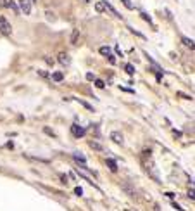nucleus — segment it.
Segmentation results:
<instances>
[{"mask_svg":"<svg viewBox=\"0 0 195 211\" xmlns=\"http://www.w3.org/2000/svg\"><path fill=\"white\" fill-rule=\"evenodd\" d=\"M145 168H147V171H149V175L156 180V182H161V177H159V171H157V168H156V165L152 163V161H147L145 163Z\"/></svg>","mask_w":195,"mask_h":211,"instance_id":"1","label":"nucleus"},{"mask_svg":"<svg viewBox=\"0 0 195 211\" xmlns=\"http://www.w3.org/2000/svg\"><path fill=\"white\" fill-rule=\"evenodd\" d=\"M0 33L5 35V36H9V35L12 33V26H10V23H9L3 16H0Z\"/></svg>","mask_w":195,"mask_h":211,"instance_id":"2","label":"nucleus"},{"mask_svg":"<svg viewBox=\"0 0 195 211\" xmlns=\"http://www.w3.org/2000/svg\"><path fill=\"white\" fill-rule=\"evenodd\" d=\"M71 132H73V135H74L76 139H79V137H83V135L86 133V130H85L83 126H79V125H73V126H71Z\"/></svg>","mask_w":195,"mask_h":211,"instance_id":"3","label":"nucleus"},{"mask_svg":"<svg viewBox=\"0 0 195 211\" xmlns=\"http://www.w3.org/2000/svg\"><path fill=\"white\" fill-rule=\"evenodd\" d=\"M59 62H60L64 68L69 66V64H71V55H69L67 52H60V54H59Z\"/></svg>","mask_w":195,"mask_h":211,"instance_id":"4","label":"nucleus"},{"mask_svg":"<svg viewBox=\"0 0 195 211\" xmlns=\"http://www.w3.org/2000/svg\"><path fill=\"white\" fill-rule=\"evenodd\" d=\"M19 7L24 14H31V0H19Z\"/></svg>","mask_w":195,"mask_h":211,"instance_id":"5","label":"nucleus"},{"mask_svg":"<svg viewBox=\"0 0 195 211\" xmlns=\"http://www.w3.org/2000/svg\"><path fill=\"white\" fill-rule=\"evenodd\" d=\"M111 139H112V142H116V144H119V145L124 144V137H123L121 132H112V133H111Z\"/></svg>","mask_w":195,"mask_h":211,"instance_id":"6","label":"nucleus"},{"mask_svg":"<svg viewBox=\"0 0 195 211\" xmlns=\"http://www.w3.org/2000/svg\"><path fill=\"white\" fill-rule=\"evenodd\" d=\"M88 145H90L93 151H99V152H102V151H104V145H102L100 142H97V140H90V142H88Z\"/></svg>","mask_w":195,"mask_h":211,"instance_id":"7","label":"nucleus"},{"mask_svg":"<svg viewBox=\"0 0 195 211\" xmlns=\"http://www.w3.org/2000/svg\"><path fill=\"white\" fill-rule=\"evenodd\" d=\"M102 3H104V9H107L109 12H112V14H114L116 17H121V14H119V12H118V10H116V9H114V7L111 5V3H109L107 0H105V2H102Z\"/></svg>","mask_w":195,"mask_h":211,"instance_id":"8","label":"nucleus"},{"mask_svg":"<svg viewBox=\"0 0 195 211\" xmlns=\"http://www.w3.org/2000/svg\"><path fill=\"white\" fill-rule=\"evenodd\" d=\"M45 17H47L48 23H55V19H57L55 12H52V10H45Z\"/></svg>","mask_w":195,"mask_h":211,"instance_id":"9","label":"nucleus"},{"mask_svg":"<svg viewBox=\"0 0 195 211\" xmlns=\"http://www.w3.org/2000/svg\"><path fill=\"white\" fill-rule=\"evenodd\" d=\"M3 5H7V7H10V9H12V10H14L16 14H19V7H17V5H16V3H14L12 0H3Z\"/></svg>","mask_w":195,"mask_h":211,"instance_id":"10","label":"nucleus"},{"mask_svg":"<svg viewBox=\"0 0 195 211\" xmlns=\"http://www.w3.org/2000/svg\"><path fill=\"white\" fill-rule=\"evenodd\" d=\"M52 80L59 83V81H62V80H64V74H62L60 71H55V73H52Z\"/></svg>","mask_w":195,"mask_h":211,"instance_id":"11","label":"nucleus"},{"mask_svg":"<svg viewBox=\"0 0 195 211\" xmlns=\"http://www.w3.org/2000/svg\"><path fill=\"white\" fill-rule=\"evenodd\" d=\"M107 166H109V170H111V171H114V173L118 171V165H116V161H114V159H107Z\"/></svg>","mask_w":195,"mask_h":211,"instance_id":"12","label":"nucleus"},{"mask_svg":"<svg viewBox=\"0 0 195 211\" xmlns=\"http://www.w3.org/2000/svg\"><path fill=\"white\" fill-rule=\"evenodd\" d=\"M78 36H79V29H73V33H71V43H78Z\"/></svg>","mask_w":195,"mask_h":211,"instance_id":"13","label":"nucleus"},{"mask_svg":"<svg viewBox=\"0 0 195 211\" xmlns=\"http://www.w3.org/2000/svg\"><path fill=\"white\" fill-rule=\"evenodd\" d=\"M181 42H183V43H185L187 47L194 48V40H192V38H188V36H183V38H181Z\"/></svg>","mask_w":195,"mask_h":211,"instance_id":"14","label":"nucleus"},{"mask_svg":"<svg viewBox=\"0 0 195 211\" xmlns=\"http://www.w3.org/2000/svg\"><path fill=\"white\" fill-rule=\"evenodd\" d=\"M100 54L105 55V57H111V55H112V52H111L109 47H100Z\"/></svg>","mask_w":195,"mask_h":211,"instance_id":"15","label":"nucleus"},{"mask_svg":"<svg viewBox=\"0 0 195 211\" xmlns=\"http://www.w3.org/2000/svg\"><path fill=\"white\" fill-rule=\"evenodd\" d=\"M74 159H76V161H81V165H83V168H85V163H86V159H85V156H83V154H79V152H74Z\"/></svg>","mask_w":195,"mask_h":211,"instance_id":"16","label":"nucleus"},{"mask_svg":"<svg viewBox=\"0 0 195 211\" xmlns=\"http://www.w3.org/2000/svg\"><path fill=\"white\" fill-rule=\"evenodd\" d=\"M124 69H126V73H128V74H135V66H133V64H126V68H124Z\"/></svg>","mask_w":195,"mask_h":211,"instance_id":"17","label":"nucleus"},{"mask_svg":"<svg viewBox=\"0 0 195 211\" xmlns=\"http://www.w3.org/2000/svg\"><path fill=\"white\" fill-rule=\"evenodd\" d=\"M121 3H123V5H124L126 9H130V10H131V9H135V5H133V3H131L130 0H121Z\"/></svg>","mask_w":195,"mask_h":211,"instance_id":"18","label":"nucleus"},{"mask_svg":"<svg viewBox=\"0 0 195 211\" xmlns=\"http://www.w3.org/2000/svg\"><path fill=\"white\" fill-rule=\"evenodd\" d=\"M79 104H81L83 107H86L88 111H95V109H93V106H90V104H88V102H85V100H79Z\"/></svg>","mask_w":195,"mask_h":211,"instance_id":"19","label":"nucleus"},{"mask_svg":"<svg viewBox=\"0 0 195 211\" xmlns=\"http://www.w3.org/2000/svg\"><path fill=\"white\" fill-rule=\"evenodd\" d=\"M95 10H97V12H102V10H104V3H102V2H97V3H95Z\"/></svg>","mask_w":195,"mask_h":211,"instance_id":"20","label":"nucleus"},{"mask_svg":"<svg viewBox=\"0 0 195 211\" xmlns=\"http://www.w3.org/2000/svg\"><path fill=\"white\" fill-rule=\"evenodd\" d=\"M95 87H99V88H104V87H105V83H104L102 80H95Z\"/></svg>","mask_w":195,"mask_h":211,"instance_id":"21","label":"nucleus"},{"mask_svg":"<svg viewBox=\"0 0 195 211\" xmlns=\"http://www.w3.org/2000/svg\"><path fill=\"white\" fill-rule=\"evenodd\" d=\"M142 17H143L145 21H149V23L152 24V19H150V16H149V14H145V12H142Z\"/></svg>","mask_w":195,"mask_h":211,"instance_id":"22","label":"nucleus"},{"mask_svg":"<svg viewBox=\"0 0 195 211\" xmlns=\"http://www.w3.org/2000/svg\"><path fill=\"white\" fill-rule=\"evenodd\" d=\"M178 95H180V97H183V99H187V100H192V97H190V95H187V94H181V92H178Z\"/></svg>","mask_w":195,"mask_h":211,"instance_id":"23","label":"nucleus"},{"mask_svg":"<svg viewBox=\"0 0 195 211\" xmlns=\"http://www.w3.org/2000/svg\"><path fill=\"white\" fill-rule=\"evenodd\" d=\"M74 192H76L78 196H81V194H83V189H81V187H76V189H74Z\"/></svg>","mask_w":195,"mask_h":211,"instance_id":"24","label":"nucleus"},{"mask_svg":"<svg viewBox=\"0 0 195 211\" xmlns=\"http://www.w3.org/2000/svg\"><path fill=\"white\" fill-rule=\"evenodd\" d=\"M45 62H47V64H50V66H54V61H52L50 57H45Z\"/></svg>","mask_w":195,"mask_h":211,"instance_id":"25","label":"nucleus"},{"mask_svg":"<svg viewBox=\"0 0 195 211\" xmlns=\"http://www.w3.org/2000/svg\"><path fill=\"white\" fill-rule=\"evenodd\" d=\"M45 133H47V135H52V137H54V135H55V133H54V132H52V130H50V128H45Z\"/></svg>","mask_w":195,"mask_h":211,"instance_id":"26","label":"nucleus"},{"mask_svg":"<svg viewBox=\"0 0 195 211\" xmlns=\"http://www.w3.org/2000/svg\"><path fill=\"white\" fill-rule=\"evenodd\" d=\"M86 80L92 81V80H93V73H86Z\"/></svg>","mask_w":195,"mask_h":211,"instance_id":"27","label":"nucleus"},{"mask_svg":"<svg viewBox=\"0 0 195 211\" xmlns=\"http://www.w3.org/2000/svg\"><path fill=\"white\" fill-rule=\"evenodd\" d=\"M38 73H40V74H41L43 78H47V76H48V73H45V71H38Z\"/></svg>","mask_w":195,"mask_h":211,"instance_id":"28","label":"nucleus"},{"mask_svg":"<svg viewBox=\"0 0 195 211\" xmlns=\"http://www.w3.org/2000/svg\"><path fill=\"white\" fill-rule=\"evenodd\" d=\"M124 211H130V210H124Z\"/></svg>","mask_w":195,"mask_h":211,"instance_id":"29","label":"nucleus"}]
</instances>
